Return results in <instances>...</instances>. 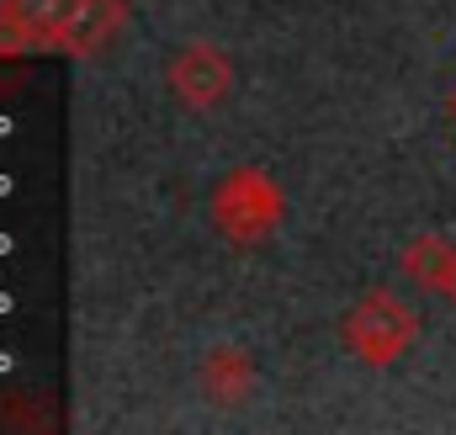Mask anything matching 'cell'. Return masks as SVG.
<instances>
[{"mask_svg": "<svg viewBox=\"0 0 456 435\" xmlns=\"http://www.w3.org/2000/svg\"><path fill=\"white\" fill-rule=\"evenodd\" d=\"M403 334H409V314L403 308H393V303H366L355 319H350V340H361L371 356H387L393 345H403Z\"/></svg>", "mask_w": 456, "mask_h": 435, "instance_id": "1", "label": "cell"}, {"mask_svg": "<svg viewBox=\"0 0 456 435\" xmlns=\"http://www.w3.org/2000/svg\"><path fill=\"white\" fill-rule=\"evenodd\" d=\"M224 86H228V70L218 64V53H208V48H191V53H181V64H175V91H181L186 102L208 107V102H213Z\"/></svg>", "mask_w": 456, "mask_h": 435, "instance_id": "2", "label": "cell"}]
</instances>
